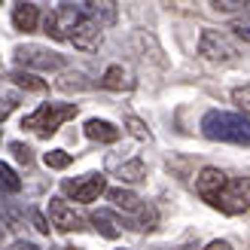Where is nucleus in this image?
<instances>
[{
    "mask_svg": "<svg viewBox=\"0 0 250 250\" xmlns=\"http://www.w3.org/2000/svg\"><path fill=\"white\" fill-rule=\"evenodd\" d=\"M202 134L208 141H232L247 146L250 131H247V116L241 113H223V110H208L202 116Z\"/></svg>",
    "mask_w": 250,
    "mask_h": 250,
    "instance_id": "obj_1",
    "label": "nucleus"
},
{
    "mask_svg": "<svg viewBox=\"0 0 250 250\" xmlns=\"http://www.w3.org/2000/svg\"><path fill=\"white\" fill-rule=\"evenodd\" d=\"M73 116H77V104H40L31 116L21 119V128H31L37 134L49 137L61 128V122H67Z\"/></svg>",
    "mask_w": 250,
    "mask_h": 250,
    "instance_id": "obj_2",
    "label": "nucleus"
},
{
    "mask_svg": "<svg viewBox=\"0 0 250 250\" xmlns=\"http://www.w3.org/2000/svg\"><path fill=\"white\" fill-rule=\"evenodd\" d=\"M198 55L205 61H214V64H226V61L235 58V46L229 43V37L223 31L208 28V31H202V37H198Z\"/></svg>",
    "mask_w": 250,
    "mask_h": 250,
    "instance_id": "obj_3",
    "label": "nucleus"
},
{
    "mask_svg": "<svg viewBox=\"0 0 250 250\" xmlns=\"http://www.w3.org/2000/svg\"><path fill=\"white\" fill-rule=\"evenodd\" d=\"M61 189H64L73 202L89 205V202H95L101 192H107V177H104V174H83V177L64 180V183H61Z\"/></svg>",
    "mask_w": 250,
    "mask_h": 250,
    "instance_id": "obj_4",
    "label": "nucleus"
},
{
    "mask_svg": "<svg viewBox=\"0 0 250 250\" xmlns=\"http://www.w3.org/2000/svg\"><path fill=\"white\" fill-rule=\"evenodd\" d=\"M16 61L21 67H34V70H61L64 67V58L58 52H49L43 46H19Z\"/></svg>",
    "mask_w": 250,
    "mask_h": 250,
    "instance_id": "obj_5",
    "label": "nucleus"
},
{
    "mask_svg": "<svg viewBox=\"0 0 250 250\" xmlns=\"http://www.w3.org/2000/svg\"><path fill=\"white\" fill-rule=\"evenodd\" d=\"M214 208L223 210V214H229V217L244 214V210H247V177L244 180H229L226 189L220 192V198H217Z\"/></svg>",
    "mask_w": 250,
    "mask_h": 250,
    "instance_id": "obj_6",
    "label": "nucleus"
},
{
    "mask_svg": "<svg viewBox=\"0 0 250 250\" xmlns=\"http://www.w3.org/2000/svg\"><path fill=\"white\" fill-rule=\"evenodd\" d=\"M226 183H229V177L220 168H202V174L195 177V192L202 195L210 208H214L217 198H220V192L226 189Z\"/></svg>",
    "mask_w": 250,
    "mask_h": 250,
    "instance_id": "obj_7",
    "label": "nucleus"
},
{
    "mask_svg": "<svg viewBox=\"0 0 250 250\" xmlns=\"http://www.w3.org/2000/svg\"><path fill=\"white\" fill-rule=\"evenodd\" d=\"M49 223H52L55 229H61V232H80V229H85L83 217L64 202V198H49Z\"/></svg>",
    "mask_w": 250,
    "mask_h": 250,
    "instance_id": "obj_8",
    "label": "nucleus"
},
{
    "mask_svg": "<svg viewBox=\"0 0 250 250\" xmlns=\"http://www.w3.org/2000/svg\"><path fill=\"white\" fill-rule=\"evenodd\" d=\"M80 16H83V12H80ZM64 40H70L77 49H83V52H95V49L101 46V28H98V24H92L89 19H80V21L64 34Z\"/></svg>",
    "mask_w": 250,
    "mask_h": 250,
    "instance_id": "obj_9",
    "label": "nucleus"
},
{
    "mask_svg": "<svg viewBox=\"0 0 250 250\" xmlns=\"http://www.w3.org/2000/svg\"><path fill=\"white\" fill-rule=\"evenodd\" d=\"M80 12H83V19H89L98 28L116 24V3H110V0H104V3H80Z\"/></svg>",
    "mask_w": 250,
    "mask_h": 250,
    "instance_id": "obj_10",
    "label": "nucleus"
},
{
    "mask_svg": "<svg viewBox=\"0 0 250 250\" xmlns=\"http://www.w3.org/2000/svg\"><path fill=\"white\" fill-rule=\"evenodd\" d=\"M85 137L98 144H116L119 141V128L107 119H89L85 122Z\"/></svg>",
    "mask_w": 250,
    "mask_h": 250,
    "instance_id": "obj_11",
    "label": "nucleus"
},
{
    "mask_svg": "<svg viewBox=\"0 0 250 250\" xmlns=\"http://www.w3.org/2000/svg\"><path fill=\"white\" fill-rule=\"evenodd\" d=\"M37 21H40V9L34 3H19L12 9V24H16V31H37Z\"/></svg>",
    "mask_w": 250,
    "mask_h": 250,
    "instance_id": "obj_12",
    "label": "nucleus"
},
{
    "mask_svg": "<svg viewBox=\"0 0 250 250\" xmlns=\"http://www.w3.org/2000/svg\"><path fill=\"white\" fill-rule=\"evenodd\" d=\"M107 198L113 202V208L125 210V214H137V210L144 208L141 198H137L131 189H122V186H113V189H107Z\"/></svg>",
    "mask_w": 250,
    "mask_h": 250,
    "instance_id": "obj_13",
    "label": "nucleus"
},
{
    "mask_svg": "<svg viewBox=\"0 0 250 250\" xmlns=\"http://www.w3.org/2000/svg\"><path fill=\"white\" fill-rule=\"evenodd\" d=\"M101 85H104V89H110V92H122V89H131L134 83L128 80V73H125L119 64H113V67H107V70H104Z\"/></svg>",
    "mask_w": 250,
    "mask_h": 250,
    "instance_id": "obj_14",
    "label": "nucleus"
},
{
    "mask_svg": "<svg viewBox=\"0 0 250 250\" xmlns=\"http://www.w3.org/2000/svg\"><path fill=\"white\" fill-rule=\"evenodd\" d=\"M6 80L16 83L19 89H24V92H46V83L40 77H34V73H28V70H12Z\"/></svg>",
    "mask_w": 250,
    "mask_h": 250,
    "instance_id": "obj_15",
    "label": "nucleus"
},
{
    "mask_svg": "<svg viewBox=\"0 0 250 250\" xmlns=\"http://www.w3.org/2000/svg\"><path fill=\"white\" fill-rule=\"evenodd\" d=\"M92 223H95V229L104 235V238H116L119 235V223L113 220V214L110 210H95L92 214Z\"/></svg>",
    "mask_w": 250,
    "mask_h": 250,
    "instance_id": "obj_16",
    "label": "nucleus"
},
{
    "mask_svg": "<svg viewBox=\"0 0 250 250\" xmlns=\"http://www.w3.org/2000/svg\"><path fill=\"white\" fill-rule=\"evenodd\" d=\"M119 177H122V180H128V183L144 180V177H146V165H144V159H131V162H125V165L119 168Z\"/></svg>",
    "mask_w": 250,
    "mask_h": 250,
    "instance_id": "obj_17",
    "label": "nucleus"
},
{
    "mask_svg": "<svg viewBox=\"0 0 250 250\" xmlns=\"http://www.w3.org/2000/svg\"><path fill=\"white\" fill-rule=\"evenodd\" d=\"M0 189H3V192H19V189H21L19 174L12 171L6 162H0Z\"/></svg>",
    "mask_w": 250,
    "mask_h": 250,
    "instance_id": "obj_18",
    "label": "nucleus"
},
{
    "mask_svg": "<svg viewBox=\"0 0 250 250\" xmlns=\"http://www.w3.org/2000/svg\"><path fill=\"white\" fill-rule=\"evenodd\" d=\"M70 162H73V156H70V153H64V149H49V153L43 156V165H46V168H52V171L67 168Z\"/></svg>",
    "mask_w": 250,
    "mask_h": 250,
    "instance_id": "obj_19",
    "label": "nucleus"
},
{
    "mask_svg": "<svg viewBox=\"0 0 250 250\" xmlns=\"http://www.w3.org/2000/svg\"><path fill=\"white\" fill-rule=\"evenodd\" d=\"M137 214H141V223H137L134 229H144V232L156 229V208H153V205H144L141 210H137Z\"/></svg>",
    "mask_w": 250,
    "mask_h": 250,
    "instance_id": "obj_20",
    "label": "nucleus"
},
{
    "mask_svg": "<svg viewBox=\"0 0 250 250\" xmlns=\"http://www.w3.org/2000/svg\"><path fill=\"white\" fill-rule=\"evenodd\" d=\"M80 80H85L83 73H67V77H61L58 89H64V92H70V89H92L89 83H80Z\"/></svg>",
    "mask_w": 250,
    "mask_h": 250,
    "instance_id": "obj_21",
    "label": "nucleus"
},
{
    "mask_svg": "<svg viewBox=\"0 0 250 250\" xmlns=\"http://www.w3.org/2000/svg\"><path fill=\"white\" fill-rule=\"evenodd\" d=\"M125 125H128V131L137 137V141H149V128H146V125L137 119V116H128V122H125Z\"/></svg>",
    "mask_w": 250,
    "mask_h": 250,
    "instance_id": "obj_22",
    "label": "nucleus"
},
{
    "mask_svg": "<svg viewBox=\"0 0 250 250\" xmlns=\"http://www.w3.org/2000/svg\"><path fill=\"white\" fill-rule=\"evenodd\" d=\"M247 98H250V92H247V85H238V89L232 92V101H235V107L241 110V116H247Z\"/></svg>",
    "mask_w": 250,
    "mask_h": 250,
    "instance_id": "obj_23",
    "label": "nucleus"
},
{
    "mask_svg": "<svg viewBox=\"0 0 250 250\" xmlns=\"http://www.w3.org/2000/svg\"><path fill=\"white\" fill-rule=\"evenodd\" d=\"M43 28H46V34L52 37V40H64V34H61V28H58V19H55V12H49V16H46Z\"/></svg>",
    "mask_w": 250,
    "mask_h": 250,
    "instance_id": "obj_24",
    "label": "nucleus"
},
{
    "mask_svg": "<svg viewBox=\"0 0 250 250\" xmlns=\"http://www.w3.org/2000/svg\"><path fill=\"white\" fill-rule=\"evenodd\" d=\"M9 149H12V156H16L21 165H31L34 162V156H31V146H24V144H9Z\"/></svg>",
    "mask_w": 250,
    "mask_h": 250,
    "instance_id": "obj_25",
    "label": "nucleus"
},
{
    "mask_svg": "<svg viewBox=\"0 0 250 250\" xmlns=\"http://www.w3.org/2000/svg\"><path fill=\"white\" fill-rule=\"evenodd\" d=\"M31 223H34V229L40 232V235H49V220H46L37 208H31Z\"/></svg>",
    "mask_w": 250,
    "mask_h": 250,
    "instance_id": "obj_26",
    "label": "nucleus"
},
{
    "mask_svg": "<svg viewBox=\"0 0 250 250\" xmlns=\"http://www.w3.org/2000/svg\"><path fill=\"white\" fill-rule=\"evenodd\" d=\"M232 31H235V34H238V37H241V40H244V43L250 40V34H247V21H235V24H232Z\"/></svg>",
    "mask_w": 250,
    "mask_h": 250,
    "instance_id": "obj_27",
    "label": "nucleus"
},
{
    "mask_svg": "<svg viewBox=\"0 0 250 250\" xmlns=\"http://www.w3.org/2000/svg\"><path fill=\"white\" fill-rule=\"evenodd\" d=\"M205 250H232V244H229V241H210Z\"/></svg>",
    "mask_w": 250,
    "mask_h": 250,
    "instance_id": "obj_28",
    "label": "nucleus"
},
{
    "mask_svg": "<svg viewBox=\"0 0 250 250\" xmlns=\"http://www.w3.org/2000/svg\"><path fill=\"white\" fill-rule=\"evenodd\" d=\"M214 6H217V9H226V12H229V9H238V6H247V3H244V0H235V3H214Z\"/></svg>",
    "mask_w": 250,
    "mask_h": 250,
    "instance_id": "obj_29",
    "label": "nucleus"
},
{
    "mask_svg": "<svg viewBox=\"0 0 250 250\" xmlns=\"http://www.w3.org/2000/svg\"><path fill=\"white\" fill-rule=\"evenodd\" d=\"M12 250H40V247L31 244V241H16V244H12Z\"/></svg>",
    "mask_w": 250,
    "mask_h": 250,
    "instance_id": "obj_30",
    "label": "nucleus"
},
{
    "mask_svg": "<svg viewBox=\"0 0 250 250\" xmlns=\"http://www.w3.org/2000/svg\"><path fill=\"white\" fill-rule=\"evenodd\" d=\"M6 116H9V107H0V122H3Z\"/></svg>",
    "mask_w": 250,
    "mask_h": 250,
    "instance_id": "obj_31",
    "label": "nucleus"
},
{
    "mask_svg": "<svg viewBox=\"0 0 250 250\" xmlns=\"http://www.w3.org/2000/svg\"><path fill=\"white\" fill-rule=\"evenodd\" d=\"M55 250H80V247H55Z\"/></svg>",
    "mask_w": 250,
    "mask_h": 250,
    "instance_id": "obj_32",
    "label": "nucleus"
}]
</instances>
